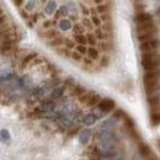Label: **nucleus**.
<instances>
[{"label":"nucleus","instance_id":"obj_1","mask_svg":"<svg viewBox=\"0 0 160 160\" xmlns=\"http://www.w3.org/2000/svg\"><path fill=\"white\" fill-rule=\"evenodd\" d=\"M136 22V32H137V37L139 42L142 41H147L149 38L157 37V26L154 19L150 14L148 12H138L134 18Z\"/></svg>","mask_w":160,"mask_h":160},{"label":"nucleus","instance_id":"obj_2","mask_svg":"<svg viewBox=\"0 0 160 160\" xmlns=\"http://www.w3.org/2000/svg\"><path fill=\"white\" fill-rule=\"evenodd\" d=\"M160 77V70H149V72H145L144 73V77H143V84H144V90L147 92V95L152 96L158 86V81H159Z\"/></svg>","mask_w":160,"mask_h":160},{"label":"nucleus","instance_id":"obj_3","mask_svg":"<svg viewBox=\"0 0 160 160\" xmlns=\"http://www.w3.org/2000/svg\"><path fill=\"white\" fill-rule=\"evenodd\" d=\"M160 59L158 53H142V67L145 72L159 69Z\"/></svg>","mask_w":160,"mask_h":160},{"label":"nucleus","instance_id":"obj_4","mask_svg":"<svg viewBox=\"0 0 160 160\" xmlns=\"http://www.w3.org/2000/svg\"><path fill=\"white\" fill-rule=\"evenodd\" d=\"M159 44L160 42L157 37L149 38L147 41H142L140 42V51H142V53H157Z\"/></svg>","mask_w":160,"mask_h":160},{"label":"nucleus","instance_id":"obj_5","mask_svg":"<svg viewBox=\"0 0 160 160\" xmlns=\"http://www.w3.org/2000/svg\"><path fill=\"white\" fill-rule=\"evenodd\" d=\"M115 106H116L115 105V101L111 100V99H102L99 102V105H98L99 110H100L102 113H107V112L112 111L115 108Z\"/></svg>","mask_w":160,"mask_h":160},{"label":"nucleus","instance_id":"obj_6","mask_svg":"<svg viewBox=\"0 0 160 160\" xmlns=\"http://www.w3.org/2000/svg\"><path fill=\"white\" fill-rule=\"evenodd\" d=\"M37 57H38V54H37V53H35V52L28 53V54H25V56L22 57L21 62H20V68L21 69H25V68H27L28 65H32L33 60L36 59Z\"/></svg>","mask_w":160,"mask_h":160},{"label":"nucleus","instance_id":"obj_7","mask_svg":"<svg viewBox=\"0 0 160 160\" xmlns=\"http://www.w3.org/2000/svg\"><path fill=\"white\" fill-rule=\"evenodd\" d=\"M139 152L140 154L145 158V159H149V160H155V155H153V153H152V149L147 145V144H144V143H140L139 144Z\"/></svg>","mask_w":160,"mask_h":160},{"label":"nucleus","instance_id":"obj_8","mask_svg":"<svg viewBox=\"0 0 160 160\" xmlns=\"http://www.w3.org/2000/svg\"><path fill=\"white\" fill-rule=\"evenodd\" d=\"M57 23H58V27H59L60 31H64V32L73 28V22L69 20V19H65V18L59 19V20L57 21Z\"/></svg>","mask_w":160,"mask_h":160},{"label":"nucleus","instance_id":"obj_9","mask_svg":"<svg viewBox=\"0 0 160 160\" xmlns=\"http://www.w3.org/2000/svg\"><path fill=\"white\" fill-rule=\"evenodd\" d=\"M89 58H91L92 60H99L101 57L100 54V49L99 48H96V47H94V46H91V47H89L88 48V54H86Z\"/></svg>","mask_w":160,"mask_h":160},{"label":"nucleus","instance_id":"obj_10","mask_svg":"<svg viewBox=\"0 0 160 160\" xmlns=\"http://www.w3.org/2000/svg\"><path fill=\"white\" fill-rule=\"evenodd\" d=\"M99 117L95 115V113H88V115H85L84 117H82V120L81 122L85 124V126H91V124H94L96 120H98Z\"/></svg>","mask_w":160,"mask_h":160},{"label":"nucleus","instance_id":"obj_11","mask_svg":"<svg viewBox=\"0 0 160 160\" xmlns=\"http://www.w3.org/2000/svg\"><path fill=\"white\" fill-rule=\"evenodd\" d=\"M44 11H46L47 15H53V14H56V11H57V2L53 1V0H49V1L47 2L46 8H44Z\"/></svg>","mask_w":160,"mask_h":160},{"label":"nucleus","instance_id":"obj_12","mask_svg":"<svg viewBox=\"0 0 160 160\" xmlns=\"http://www.w3.org/2000/svg\"><path fill=\"white\" fill-rule=\"evenodd\" d=\"M91 137V131L90 129H84L80 132V136H79V142L81 144H88V142L90 139Z\"/></svg>","mask_w":160,"mask_h":160},{"label":"nucleus","instance_id":"obj_13","mask_svg":"<svg viewBox=\"0 0 160 160\" xmlns=\"http://www.w3.org/2000/svg\"><path fill=\"white\" fill-rule=\"evenodd\" d=\"M64 91H65V86H57V88H54V89L52 90L51 98H52V99H60V98L63 96Z\"/></svg>","mask_w":160,"mask_h":160},{"label":"nucleus","instance_id":"obj_14","mask_svg":"<svg viewBox=\"0 0 160 160\" xmlns=\"http://www.w3.org/2000/svg\"><path fill=\"white\" fill-rule=\"evenodd\" d=\"M100 101H101V98L98 95V94L91 92V94H90V98H89V101H88V103H86V106H90V107H92V106H98Z\"/></svg>","mask_w":160,"mask_h":160},{"label":"nucleus","instance_id":"obj_15","mask_svg":"<svg viewBox=\"0 0 160 160\" xmlns=\"http://www.w3.org/2000/svg\"><path fill=\"white\" fill-rule=\"evenodd\" d=\"M69 14V10H68V6H65V5H63V6H60L59 9L56 11V18L59 20L62 18H65L67 15Z\"/></svg>","mask_w":160,"mask_h":160},{"label":"nucleus","instance_id":"obj_16","mask_svg":"<svg viewBox=\"0 0 160 160\" xmlns=\"http://www.w3.org/2000/svg\"><path fill=\"white\" fill-rule=\"evenodd\" d=\"M86 38H88V44H90V46H98L99 44V40H98V37H96V35L95 33H91V32H89V33H86Z\"/></svg>","mask_w":160,"mask_h":160},{"label":"nucleus","instance_id":"obj_17","mask_svg":"<svg viewBox=\"0 0 160 160\" xmlns=\"http://www.w3.org/2000/svg\"><path fill=\"white\" fill-rule=\"evenodd\" d=\"M85 92H86V89H85L84 86H80V85H75V86L72 89V94H73L74 96H77V98L81 96V95L85 94Z\"/></svg>","mask_w":160,"mask_h":160},{"label":"nucleus","instance_id":"obj_18","mask_svg":"<svg viewBox=\"0 0 160 160\" xmlns=\"http://www.w3.org/2000/svg\"><path fill=\"white\" fill-rule=\"evenodd\" d=\"M96 11H98V14L99 15H103V14H107L108 11H110V6L107 5V4H101V5H96Z\"/></svg>","mask_w":160,"mask_h":160},{"label":"nucleus","instance_id":"obj_19","mask_svg":"<svg viewBox=\"0 0 160 160\" xmlns=\"http://www.w3.org/2000/svg\"><path fill=\"white\" fill-rule=\"evenodd\" d=\"M99 64H100L101 68L107 67V65L110 64V56H108L107 53H103L100 57V59H99Z\"/></svg>","mask_w":160,"mask_h":160},{"label":"nucleus","instance_id":"obj_20","mask_svg":"<svg viewBox=\"0 0 160 160\" xmlns=\"http://www.w3.org/2000/svg\"><path fill=\"white\" fill-rule=\"evenodd\" d=\"M74 41L77 42V44H88V38L86 35L80 33V35H74Z\"/></svg>","mask_w":160,"mask_h":160},{"label":"nucleus","instance_id":"obj_21","mask_svg":"<svg viewBox=\"0 0 160 160\" xmlns=\"http://www.w3.org/2000/svg\"><path fill=\"white\" fill-rule=\"evenodd\" d=\"M72 30H73L74 35H80V33H84V31H85V26H84L82 23H74Z\"/></svg>","mask_w":160,"mask_h":160},{"label":"nucleus","instance_id":"obj_22","mask_svg":"<svg viewBox=\"0 0 160 160\" xmlns=\"http://www.w3.org/2000/svg\"><path fill=\"white\" fill-rule=\"evenodd\" d=\"M64 47H67L68 49L73 51L77 47V42L74 40H72V38H65V41H64Z\"/></svg>","mask_w":160,"mask_h":160},{"label":"nucleus","instance_id":"obj_23","mask_svg":"<svg viewBox=\"0 0 160 160\" xmlns=\"http://www.w3.org/2000/svg\"><path fill=\"white\" fill-rule=\"evenodd\" d=\"M91 21H92V25H94L95 27H102V25H103L102 19L99 18L98 15H91Z\"/></svg>","mask_w":160,"mask_h":160},{"label":"nucleus","instance_id":"obj_24","mask_svg":"<svg viewBox=\"0 0 160 160\" xmlns=\"http://www.w3.org/2000/svg\"><path fill=\"white\" fill-rule=\"evenodd\" d=\"M85 56H82V54H80L78 51H72V53H70V58L73 60H75V62H82V58H84Z\"/></svg>","mask_w":160,"mask_h":160},{"label":"nucleus","instance_id":"obj_25","mask_svg":"<svg viewBox=\"0 0 160 160\" xmlns=\"http://www.w3.org/2000/svg\"><path fill=\"white\" fill-rule=\"evenodd\" d=\"M75 51H78L80 54H82V56H86L88 54V47H86V44H77Z\"/></svg>","mask_w":160,"mask_h":160},{"label":"nucleus","instance_id":"obj_26","mask_svg":"<svg viewBox=\"0 0 160 160\" xmlns=\"http://www.w3.org/2000/svg\"><path fill=\"white\" fill-rule=\"evenodd\" d=\"M0 139L4 140V142L10 139V134H9V132H8L6 129H2V131L0 132Z\"/></svg>","mask_w":160,"mask_h":160},{"label":"nucleus","instance_id":"obj_27","mask_svg":"<svg viewBox=\"0 0 160 160\" xmlns=\"http://www.w3.org/2000/svg\"><path fill=\"white\" fill-rule=\"evenodd\" d=\"M80 11H81V12H82V15H85V16H88V15H90V14H91L90 9H88V8H86V5H84V4H80Z\"/></svg>","mask_w":160,"mask_h":160},{"label":"nucleus","instance_id":"obj_28","mask_svg":"<svg viewBox=\"0 0 160 160\" xmlns=\"http://www.w3.org/2000/svg\"><path fill=\"white\" fill-rule=\"evenodd\" d=\"M68 10H69V12H73V14H77V5H75V2H69V5H68Z\"/></svg>","mask_w":160,"mask_h":160},{"label":"nucleus","instance_id":"obj_29","mask_svg":"<svg viewBox=\"0 0 160 160\" xmlns=\"http://www.w3.org/2000/svg\"><path fill=\"white\" fill-rule=\"evenodd\" d=\"M35 4H36V2H35L33 0H30V1L27 2V5L25 6V9H26L27 11H31V10H33V9H35Z\"/></svg>","mask_w":160,"mask_h":160},{"label":"nucleus","instance_id":"obj_30","mask_svg":"<svg viewBox=\"0 0 160 160\" xmlns=\"http://www.w3.org/2000/svg\"><path fill=\"white\" fill-rule=\"evenodd\" d=\"M6 21H8V18H6V15H0V27L4 25V23H6Z\"/></svg>","mask_w":160,"mask_h":160},{"label":"nucleus","instance_id":"obj_31","mask_svg":"<svg viewBox=\"0 0 160 160\" xmlns=\"http://www.w3.org/2000/svg\"><path fill=\"white\" fill-rule=\"evenodd\" d=\"M92 2H94L95 5H101V4L105 2V0H92Z\"/></svg>","mask_w":160,"mask_h":160},{"label":"nucleus","instance_id":"obj_32","mask_svg":"<svg viewBox=\"0 0 160 160\" xmlns=\"http://www.w3.org/2000/svg\"><path fill=\"white\" fill-rule=\"evenodd\" d=\"M14 2H15L16 6H21L23 4V0H14Z\"/></svg>","mask_w":160,"mask_h":160}]
</instances>
